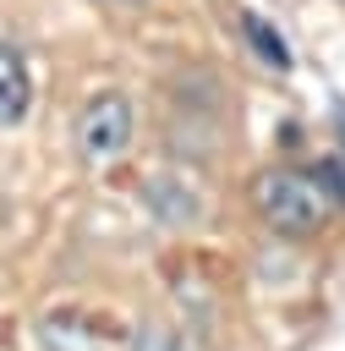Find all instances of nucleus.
<instances>
[{
  "label": "nucleus",
  "instance_id": "obj_1",
  "mask_svg": "<svg viewBox=\"0 0 345 351\" xmlns=\"http://www.w3.org/2000/svg\"><path fill=\"white\" fill-rule=\"evenodd\" d=\"M252 203L263 214V225L274 236H312L323 230L329 208H334V186H323L312 170H263L252 186Z\"/></svg>",
  "mask_w": 345,
  "mask_h": 351
},
{
  "label": "nucleus",
  "instance_id": "obj_4",
  "mask_svg": "<svg viewBox=\"0 0 345 351\" xmlns=\"http://www.w3.org/2000/svg\"><path fill=\"white\" fill-rule=\"evenodd\" d=\"M241 27H246V38H257V44H263V60H268V66H290V55H285L279 33H274V27L263 22V16H246Z\"/></svg>",
  "mask_w": 345,
  "mask_h": 351
},
{
  "label": "nucleus",
  "instance_id": "obj_3",
  "mask_svg": "<svg viewBox=\"0 0 345 351\" xmlns=\"http://www.w3.org/2000/svg\"><path fill=\"white\" fill-rule=\"evenodd\" d=\"M27 93H33V88H27V66H22V55L0 44V126L22 121V110H27Z\"/></svg>",
  "mask_w": 345,
  "mask_h": 351
},
{
  "label": "nucleus",
  "instance_id": "obj_5",
  "mask_svg": "<svg viewBox=\"0 0 345 351\" xmlns=\"http://www.w3.org/2000/svg\"><path fill=\"white\" fill-rule=\"evenodd\" d=\"M110 5H137V0H110Z\"/></svg>",
  "mask_w": 345,
  "mask_h": 351
},
{
  "label": "nucleus",
  "instance_id": "obj_2",
  "mask_svg": "<svg viewBox=\"0 0 345 351\" xmlns=\"http://www.w3.org/2000/svg\"><path fill=\"white\" fill-rule=\"evenodd\" d=\"M131 143V99L104 88L77 110V154L82 159H115Z\"/></svg>",
  "mask_w": 345,
  "mask_h": 351
}]
</instances>
